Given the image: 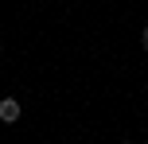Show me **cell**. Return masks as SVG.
Returning <instances> with one entry per match:
<instances>
[{"instance_id":"1","label":"cell","mask_w":148,"mask_h":144,"mask_svg":"<svg viewBox=\"0 0 148 144\" xmlns=\"http://www.w3.org/2000/svg\"><path fill=\"white\" fill-rule=\"evenodd\" d=\"M20 113H23V105L16 98H0V121H4V125H16Z\"/></svg>"},{"instance_id":"2","label":"cell","mask_w":148,"mask_h":144,"mask_svg":"<svg viewBox=\"0 0 148 144\" xmlns=\"http://www.w3.org/2000/svg\"><path fill=\"white\" fill-rule=\"evenodd\" d=\"M140 43H144V47H148V23H144V31H140Z\"/></svg>"},{"instance_id":"3","label":"cell","mask_w":148,"mask_h":144,"mask_svg":"<svg viewBox=\"0 0 148 144\" xmlns=\"http://www.w3.org/2000/svg\"><path fill=\"white\" fill-rule=\"evenodd\" d=\"M121 144H136V140H121Z\"/></svg>"},{"instance_id":"4","label":"cell","mask_w":148,"mask_h":144,"mask_svg":"<svg viewBox=\"0 0 148 144\" xmlns=\"http://www.w3.org/2000/svg\"><path fill=\"white\" fill-rule=\"evenodd\" d=\"M144 144H148V140H144Z\"/></svg>"}]
</instances>
